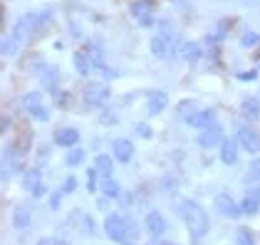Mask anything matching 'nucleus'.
I'll use <instances>...</instances> for the list:
<instances>
[{
  "label": "nucleus",
  "mask_w": 260,
  "mask_h": 245,
  "mask_svg": "<svg viewBox=\"0 0 260 245\" xmlns=\"http://www.w3.org/2000/svg\"><path fill=\"white\" fill-rule=\"evenodd\" d=\"M149 245H174V243H164V240H154V243H149Z\"/></svg>",
  "instance_id": "a19ab883"
},
{
  "label": "nucleus",
  "mask_w": 260,
  "mask_h": 245,
  "mask_svg": "<svg viewBox=\"0 0 260 245\" xmlns=\"http://www.w3.org/2000/svg\"><path fill=\"white\" fill-rule=\"evenodd\" d=\"M102 193L107 196V198H119L121 196V186L114 181V179H104L102 181Z\"/></svg>",
  "instance_id": "5701e85b"
},
{
  "label": "nucleus",
  "mask_w": 260,
  "mask_h": 245,
  "mask_svg": "<svg viewBox=\"0 0 260 245\" xmlns=\"http://www.w3.org/2000/svg\"><path fill=\"white\" fill-rule=\"evenodd\" d=\"M22 107H25L27 112H35L38 107H42V94L40 92H27V94L22 97Z\"/></svg>",
  "instance_id": "b1692460"
},
{
  "label": "nucleus",
  "mask_w": 260,
  "mask_h": 245,
  "mask_svg": "<svg viewBox=\"0 0 260 245\" xmlns=\"http://www.w3.org/2000/svg\"><path fill=\"white\" fill-rule=\"evenodd\" d=\"M77 142H80V131H77V129H60V131H55V144H57V146L75 149Z\"/></svg>",
  "instance_id": "4468645a"
},
{
  "label": "nucleus",
  "mask_w": 260,
  "mask_h": 245,
  "mask_svg": "<svg viewBox=\"0 0 260 245\" xmlns=\"http://www.w3.org/2000/svg\"><path fill=\"white\" fill-rule=\"evenodd\" d=\"M151 10H154V8H151V0H137V3H132V15H134L144 27H151V25H154Z\"/></svg>",
  "instance_id": "6e6552de"
},
{
  "label": "nucleus",
  "mask_w": 260,
  "mask_h": 245,
  "mask_svg": "<svg viewBox=\"0 0 260 245\" xmlns=\"http://www.w3.org/2000/svg\"><path fill=\"white\" fill-rule=\"evenodd\" d=\"M201 55H203V47H201L199 42H186V45L181 47V57L188 62H199Z\"/></svg>",
  "instance_id": "6ab92c4d"
},
{
  "label": "nucleus",
  "mask_w": 260,
  "mask_h": 245,
  "mask_svg": "<svg viewBox=\"0 0 260 245\" xmlns=\"http://www.w3.org/2000/svg\"><path fill=\"white\" fill-rule=\"evenodd\" d=\"M112 151H114V159L119 163H129L132 156H134V146H132L129 139H117L112 144Z\"/></svg>",
  "instance_id": "9b49d317"
},
{
  "label": "nucleus",
  "mask_w": 260,
  "mask_h": 245,
  "mask_svg": "<svg viewBox=\"0 0 260 245\" xmlns=\"http://www.w3.org/2000/svg\"><path fill=\"white\" fill-rule=\"evenodd\" d=\"M75 188H77V179H75V176H70V179L64 181V186H62V191H64V193H72Z\"/></svg>",
  "instance_id": "2f4dec72"
},
{
  "label": "nucleus",
  "mask_w": 260,
  "mask_h": 245,
  "mask_svg": "<svg viewBox=\"0 0 260 245\" xmlns=\"http://www.w3.org/2000/svg\"><path fill=\"white\" fill-rule=\"evenodd\" d=\"M40 184H42V171L40 168H30V171H25V176H22V186H25L27 191L38 188Z\"/></svg>",
  "instance_id": "412c9836"
},
{
  "label": "nucleus",
  "mask_w": 260,
  "mask_h": 245,
  "mask_svg": "<svg viewBox=\"0 0 260 245\" xmlns=\"http://www.w3.org/2000/svg\"><path fill=\"white\" fill-rule=\"evenodd\" d=\"M94 168H97V173L104 176V179H112V171H114V161H112V156H104L100 154L97 159H94Z\"/></svg>",
  "instance_id": "a211bd4d"
},
{
  "label": "nucleus",
  "mask_w": 260,
  "mask_h": 245,
  "mask_svg": "<svg viewBox=\"0 0 260 245\" xmlns=\"http://www.w3.org/2000/svg\"><path fill=\"white\" fill-rule=\"evenodd\" d=\"M174 40L169 38V35H156L154 40H151V52L156 55V57H166V55H171L174 50Z\"/></svg>",
  "instance_id": "ddd939ff"
},
{
  "label": "nucleus",
  "mask_w": 260,
  "mask_h": 245,
  "mask_svg": "<svg viewBox=\"0 0 260 245\" xmlns=\"http://www.w3.org/2000/svg\"><path fill=\"white\" fill-rule=\"evenodd\" d=\"M129 228H132V221L124 218L121 213H109L107 221H104V233H107L112 240H117V243H121V245H124L126 235H129Z\"/></svg>",
  "instance_id": "f03ea898"
},
{
  "label": "nucleus",
  "mask_w": 260,
  "mask_h": 245,
  "mask_svg": "<svg viewBox=\"0 0 260 245\" xmlns=\"http://www.w3.org/2000/svg\"><path fill=\"white\" fill-rule=\"evenodd\" d=\"M166 107H169V94H166V92H151V94H149V114H151V117L161 114Z\"/></svg>",
  "instance_id": "2eb2a0df"
},
{
  "label": "nucleus",
  "mask_w": 260,
  "mask_h": 245,
  "mask_svg": "<svg viewBox=\"0 0 260 245\" xmlns=\"http://www.w3.org/2000/svg\"><path fill=\"white\" fill-rule=\"evenodd\" d=\"M223 142H225V136H223V129H220L218 124L199 134V146H203V149H216Z\"/></svg>",
  "instance_id": "0eeeda50"
},
{
  "label": "nucleus",
  "mask_w": 260,
  "mask_h": 245,
  "mask_svg": "<svg viewBox=\"0 0 260 245\" xmlns=\"http://www.w3.org/2000/svg\"><path fill=\"white\" fill-rule=\"evenodd\" d=\"M255 45H260L258 32H245V35H243V47H255Z\"/></svg>",
  "instance_id": "c85d7f7f"
},
{
  "label": "nucleus",
  "mask_w": 260,
  "mask_h": 245,
  "mask_svg": "<svg viewBox=\"0 0 260 245\" xmlns=\"http://www.w3.org/2000/svg\"><path fill=\"white\" fill-rule=\"evenodd\" d=\"M20 168V156L15 154V146H8L5 154H3V179L8 181L13 176V171Z\"/></svg>",
  "instance_id": "9d476101"
},
{
  "label": "nucleus",
  "mask_w": 260,
  "mask_h": 245,
  "mask_svg": "<svg viewBox=\"0 0 260 245\" xmlns=\"http://www.w3.org/2000/svg\"><path fill=\"white\" fill-rule=\"evenodd\" d=\"M216 211H218L220 216H225V218H238L240 213V205L233 201V196H228V193H218L216 196Z\"/></svg>",
  "instance_id": "423d86ee"
},
{
  "label": "nucleus",
  "mask_w": 260,
  "mask_h": 245,
  "mask_svg": "<svg viewBox=\"0 0 260 245\" xmlns=\"http://www.w3.org/2000/svg\"><path fill=\"white\" fill-rule=\"evenodd\" d=\"M248 181H258L260 184V159L250 161V166H248Z\"/></svg>",
  "instance_id": "cd10ccee"
},
{
  "label": "nucleus",
  "mask_w": 260,
  "mask_h": 245,
  "mask_svg": "<svg viewBox=\"0 0 260 245\" xmlns=\"http://www.w3.org/2000/svg\"><path fill=\"white\" fill-rule=\"evenodd\" d=\"M89 191H97V168H89Z\"/></svg>",
  "instance_id": "f704fd0d"
},
{
  "label": "nucleus",
  "mask_w": 260,
  "mask_h": 245,
  "mask_svg": "<svg viewBox=\"0 0 260 245\" xmlns=\"http://www.w3.org/2000/svg\"><path fill=\"white\" fill-rule=\"evenodd\" d=\"M30 193H32V198H40V196H45V193H47V188H45V186H38V188H32V191H30Z\"/></svg>",
  "instance_id": "e433bc0d"
},
{
  "label": "nucleus",
  "mask_w": 260,
  "mask_h": 245,
  "mask_svg": "<svg viewBox=\"0 0 260 245\" xmlns=\"http://www.w3.org/2000/svg\"><path fill=\"white\" fill-rule=\"evenodd\" d=\"M174 211L181 216V221L191 228V233H193V235H206V233H208V228H211L208 213H206L196 201L183 198V201H179V203L174 205Z\"/></svg>",
  "instance_id": "f257e3e1"
},
{
  "label": "nucleus",
  "mask_w": 260,
  "mask_h": 245,
  "mask_svg": "<svg viewBox=\"0 0 260 245\" xmlns=\"http://www.w3.org/2000/svg\"><path fill=\"white\" fill-rule=\"evenodd\" d=\"M22 40H25V32H22L20 27H15V32H13L10 38H5V42H3V55H5V57L15 55L18 47L22 45Z\"/></svg>",
  "instance_id": "dca6fc26"
},
{
  "label": "nucleus",
  "mask_w": 260,
  "mask_h": 245,
  "mask_svg": "<svg viewBox=\"0 0 260 245\" xmlns=\"http://www.w3.org/2000/svg\"><path fill=\"white\" fill-rule=\"evenodd\" d=\"M255 77H258V72H240V75H238V80H245V82L255 80Z\"/></svg>",
  "instance_id": "4c0bfd02"
},
{
  "label": "nucleus",
  "mask_w": 260,
  "mask_h": 245,
  "mask_svg": "<svg viewBox=\"0 0 260 245\" xmlns=\"http://www.w3.org/2000/svg\"><path fill=\"white\" fill-rule=\"evenodd\" d=\"M220 161L225 166H236L238 163V142L233 139H225L220 144Z\"/></svg>",
  "instance_id": "f8f14e48"
},
{
  "label": "nucleus",
  "mask_w": 260,
  "mask_h": 245,
  "mask_svg": "<svg viewBox=\"0 0 260 245\" xmlns=\"http://www.w3.org/2000/svg\"><path fill=\"white\" fill-rule=\"evenodd\" d=\"M134 131H137V134H139V136H144V139H149V136H151V129H149V126H146V124H137V126H134Z\"/></svg>",
  "instance_id": "7c9ffc66"
},
{
  "label": "nucleus",
  "mask_w": 260,
  "mask_h": 245,
  "mask_svg": "<svg viewBox=\"0 0 260 245\" xmlns=\"http://www.w3.org/2000/svg\"><path fill=\"white\" fill-rule=\"evenodd\" d=\"M64 163H67V166H82V163H84V151H82L80 146L70 149V154H67Z\"/></svg>",
  "instance_id": "393cba45"
},
{
  "label": "nucleus",
  "mask_w": 260,
  "mask_h": 245,
  "mask_svg": "<svg viewBox=\"0 0 260 245\" xmlns=\"http://www.w3.org/2000/svg\"><path fill=\"white\" fill-rule=\"evenodd\" d=\"M38 245H70L67 240H62V238H42Z\"/></svg>",
  "instance_id": "473e14b6"
},
{
  "label": "nucleus",
  "mask_w": 260,
  "mask_h": 245,
  "mask_svg": "<svg viewBox=\"0 0 260 245\" xmlns=\"http://www.w3.org/2000/svg\"><path fill=\"white\" fill-rule=\"evenodd\" d=\"M13 225H15L18 230L30 228V211H27L25 205H18V208L13 211Z\"/></svg>",
  "instance_id": "aec40b11"
},
{
  "label": "nucleus",
  "mask_w": 260,
  "mask_h": 245,
  "mask_svg": "<svg viewBox=\"0 0 260 245\" xmlns=\"http://www.w3.org/2000/svg\"><path fill=\"white\" fill-rule=\"evenodd\" d=\"M236 243L238 245H255V238H253V233H250L248 228H238V233H236Z\"/></svg>",
  "instance_id": "bb28decb"
},
{
  "label": "nucleus",
  "mask_w": 260,
  "mask_h": 245,
  "mask_svg": "<svg viewBox=\"0 0 260 245\" xmlns=\"http://www.w3.org/2000/svg\"><path fill=\"white\" fill-rule=\"evenodd\" d=\"M144 225H146V230H149L151 238H161V235L166 233V218L161 216L159 211H151V213L144 218Z\"/></svg>",
  "instance_id": "1a4fd4ad"
},
{
  "label": "nucleus",
  "mask_w": 260,
  "mask_h": 245,
  "mask_svg": "<svg viewBox=\"0 0 260 245\" xmlns=\"http://www.w3.org/2000/svg\"><path fill=\"white\" fill-rule=\"evenodd\" d=\"M191 107H196V102H191V99H188V102H181L179 104V112H188Z\"/></svg>",
  "instance_id": "58836bf2"
},
{
  "label": "nucleus",
  "mask_w": 260,
  "mask_h": 245,
  "mask_svg": "<svg viewBox=\"0 0 260 245\" xmlns=\"http://www.w3.org/2000/svg\"><path fill=\"white\" fill-rule=\"evenodd\" d=\"M30 114H32L35 119H40V122H47V119H50V112H47L45 107H38V109H35V112H30Z\"/></svg>",
  "instance_id": "c756f323"
},
{
  "label": "nucleus",
  "mask_w": 260,
  "mask_h": 245,
  "mask_svg": "<svg viewBox=\"0 0 260 245\" xmlns=\"http://www.w3.org/2000/svg\"><path fill=\"white\" fill-rule=\"evenodd\" d=\"M240 112H243V117L250 119V122L260 119V99L258 97H245V99H243V107H240Z\"/></svg>",
  "instance_id": "f3484780"
},
{
  "label": "nucleus",
  "mask_w": 260,
  "mask_h": 245,
  "mask_svg": "<svg viewBox=\"0 0 260 245\" xmlns=\"http://www.w3.org/2000/svg\"><path fill=\"white\" fill-rule=\"evenodd\" d=\"M60 201H62L60 191H57V193H52V196H50V208H52V211H57V208H60Z\"/></svg>",
  "instance_id": "72a5a7b5"
},
{
  "label": "nucleus",
  "mask_w": 260,
  "mask_h": 245,
  "mask_svg": "<svg viewBox=\"0 0 260 245\" xmlns=\"http://www.w3.org/2000/svg\"><path fill=\"white\" fill-rule=\"evenodd\" d=\"M240 211L245 213V216H255L260 211V203L255 201V198H250V196H245L243 201H240Z\"/></svg>",
  "instance_id": "a878e982"
},
{
  "label": "nucleus",
  "mask_w": 260,
  "mask_h": 245,
  "mask_svg": "<svg viewBox=\"0 0 260 245\" xmlns=\"http://www.w3.org/2000/svg\"><path fill=\"white\" fill-rule=\"evenodd\" d=\"M186 124H188V126H193V129L206 131V129H211V126H216V124H218V114H216L213 109H196L193 114H188V117H186Z\"/></svg>",
  "instance_id": "7ed1b4c3"
},
{
  "label": "nucleus",
  "mask_w": 260,
  "mask_h": 245,
  "mask_svg": "<svg viewBox=\"0 0 260 245\" xmlns=\"http://www.w3.org/2000/svg\"><path fill=\"white\" fill-rule=\"evenodd\" d=\"M245 196H250V198H255V201H258V203H260V186H250Z\"/></svg>",
  "instance_id": "c9c22d12"
},
{
  "label": "nucleus",
  "mask_w": 260,
  "mask_h": 245,
  "mask_svg": "<svg viewBox=\"0 0 260 245\" xmlns=\"http://www.w3.org/2000/svg\"><path fill=\"white\" fill-rule=\"evenodd\" d=\"M236 142L245 151H250V154H258L260 151V136L250 126H236Z\"/></svg>",
  "instance_id": "20e7f679"
},
{
  "label": "nucleus",
  "mask_w": 260,
  "mask_h": 245,
  "mask_svg": "<svg viewBox=\"0 0 260 245\" xmlns=\"http://www.w3.org/2000/svg\"><path fill=\"white\" fill-rule=\"evenodd\" d=\"M107 99H109V87L104 82H94L84 89V102L89 107H102Z\"/></svg>",
  "instance_id": "39448f33"
},
{
  "label": "nucleus",
  "mask_w": 260,
  "mask_h": 245,
  "mask_svg": "<svg viewBox=\"0 0 260 245\" xmlns=\"http://www.w3.org/2000/svg\"><path fill=\"white\" fill-rule=\"evenodd\" d=\"M8 117H3V119H0V131H8Z\"/></svg>",
  "instance_id": "ea45409f"
},
{
  "label": "nucleus",
  "mask_w": 260,
  "mask_h": 245,
  "mask_svg": "<svg viewBox=\"0 0 260 245\" xmlns=\"http://www.w3.org/2000/svg\"><path fill=\"white\" fill-rule=\"evenodd\" d=\"M75 69H77V75L80 77H87L89 75V69H92V64H89V60H87V55L84 52H75Z\"/></svg>",
  "instance_id": "4be33fe9"
}]
</instances>
